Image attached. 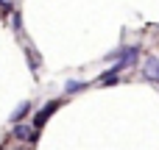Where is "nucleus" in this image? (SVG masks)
Segmentation results:
<instances>
[{
	"instance_id": "f257e3e1",
	"label": "nucleus",
	"mask_w": 159,
	"mask_h": 150,
	"mask_svg": "<svg viewBox=\"0 0 159 150\" xmlns=\"http://www.w3.org/2000/svg\"><path fill=\"white\" fill-rule=\"evenodd\" d=\"M140 61V47L137 45H129V47H123L120 50V56H117V61H115V67L123 72V70H129V67H134Z\"/></svg>"
},
{
	"instance_id": "f03ea898",
	"label": "nucleus",
	"mask_w": 159,
	"mask_h": 150,
	"mask_svg": "<svg viewBox=\"0 0 159 150\" xmlns=\"http://www.w3.org/2000/svg\"><path fill=\"white\" fill-rule=\"evenodd\" d=\"M56 109H59V103H56V100H53V103H48V106H45V109H42V111L36 114V120H34V125H36V128H42V125L48 122V117H50V114H53Z\"/></svg>"
},
{
	"instance_id": "7ed1b4c3",
	"label": "nucleus",
	"mask_w": 159,
	"mask_h": 150,
	"mask_svg": "<svg viewBox=\"0 0 159 150\" xmlns=\"http://www.w3.org/2000/svg\"><path fill=\"white\" fill-rule=\"evenodd\" d=\"M28 111H31V103H28V100H22V103L17 106V111L11 114V120H14V122H20V120H22V117H25Z\"/></svg>"
},
{
	"instance_id": "20e7f679",
	"label": "nucleus",
	"mask_w": 159,
	"mask_h": 150,
	"mask_svg": "<svg viewBox=\"0 0 159 150\" xmlns=\"http://www.w3.org/2000/svg\"><path fill=\"white\" fill-rule=\"evenodd\" d=\"M157 64H159L157 56H148V58H145V75H148V78H154V72H157Z\"/></svg>"
},
{
	"instance_id": "39448f33",
	"label": "nucleus",
	"mask_w": 159,
	"mask_h": 150,
	"mask_svg": "<svg viewBox=\"0 0 159 150\" xmlns=\"http://www.w3.org/2000/svg\"><path fill=\"white\" fill-rule=\"evenodd\" d=\"M67 95H75V92H81V89H87V84L84 81H67Z\"/></svg>"
},
{
	"instance_id": "423d86ee",
	"label": "nucleus",
	"mask_w": 159,
	"mask_h": 150,
	"mask_svg": "<svg viewBox=\"0 0 159 150\" xmlns=\"http://www.w3.org/2000/svg\"><path fill=\"white\" fill-rule=\"evenodd\" d=\"M14 136H17V139H28V136H31V128H28V125H17V128H14Z\"/></svg>"
},
{
	"instance_id": "0eeeda50",
	"label": "nucleus",
	"mask_w": 159,
	"mask_h": 150,
	"mask_svg": "<svg viewBox=\"0 0 159 150\" xmlns=\"http://www.w3.org/2000/svg\"><path fill=\"white\" fill-rule=\"evenodd\" d=\"M154 81H159V64H157V72H154Z\"/></svg>"
}]
</instances>
